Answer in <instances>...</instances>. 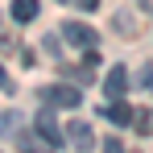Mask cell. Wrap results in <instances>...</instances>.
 <instances>
[{"mask_svg": "<svg viewBox=\"0 0 153 153\" xmlns=\"http://www.w3.org/2000/svg\"><path fill=\"white\" fill-rule=\"evenodd\" d=\"M103 112H108V120H112V124H120V128H128V124H132V116H137V112H132L124 100H112Z\"/></svg>", "mask_w": 153, "mask_h": 153, "instance_id": "cell-6", "label": "cell"}, {"mask_svg": "<svg viewBox=\"0 0 153 153\" xmlns=\"http://www.w3.org/2000/svg\"><path fill=\"white\" fill-rule=\"evenodd\" d=\"M62 75L75 79V83H87V79H91V66H87V62H83V66H71V62H66V66H62Z\"/></svg>", "mask_w": 153, "mask_h": 153, "instance_id": "cell-9", "label": "cell"}, {"mask_svg": "<svg viewBox=\"0 0 153 153\" xmlns=\"http://www.w3.org/2000/svg\"><path fill=\"white\" fill-rule=\"evenodd\" d=\"M33 128H37V141H42L46 149H58V145L66 141V137L58 132V124H54V116H50V103H46V108L33 116Z\"/></svg>", "mask_w": 153, "mask_h": 153, "instance_id": "cell-1", "label": "cell"}, {"mask_svg": "<svg viewBox=\"0 0 153 153\" xmlns=\"http://www.w3.org/2000/svg\"><path fill=\"white\" fill-rule=\"evenodd\" d=\"M62 42H71L79 50H91L95 46V29L83 25V21H62Z\"/></svg>", "mask_w": 153, "mask_h": 153, "instance_id": "cell-3", "label": "cell"}, {"mask_svg": "<svg viewBox=\"0 0 153 153\" xmlns=\"http://www.w3.org/2000/svg\"><path fill=\"white\" fill-rule=\"evenodd\" d=\"M42 100L50 103V108H79V87H71V83H54V87H46L42 91Z\"/></svg>", "mask_w": 153, "mask_h": 153, "instance_id": "cell-2", "label": "cell"}, {"mask_svg": "<svg viewBox=\"0 0 153 153\" xmlns=\"http://www.w3.org/2000/svg\"><path fill=\"white\" fill-rule=\"evenodd\" d=\"M79 8H83V13H95V8H100V0H75Z\"/></svg>", "mask_w": 153, "mask_h": 153, "instance_id": "cell-14", "label": "cell"}, {"mask_svg": "<svg viewBox=\"0 0 153 153\" xmlns=\"http://www.w3.org/2000/svg\"><path fill=\"white\" fill-rule=\"evenodd\" d=\"M37 0H13V21H21V25H29L33 17H37Z\"/></svg>", "mask_w": 153, "mask_h": 153, "instance_id": "cell-7", "label": "cell"}, {"mask_svg": "<svg viewBox=\"0 0 153 153\" xmlns=\"http://www.w3.org/2000/svg\"><path fill=\"white\" fill-rule=\"evenodd\" d=\"M103 153H124V145H120L116 137H108V141H103Z\"/></svg>", "mask_w": 153, "mask_h": 153, "instance_id": "cell-13", "label": "cell"}, {"mask_svg": "<svg viewBox=\"0 0 153 153\" xmlns=\"http://www.w3.org/2000/svg\"><path fill=\"white\" fill-rule=\"evenodd\" d=\"M66 141H75L79 149H91L95 145V132H91V124H83V120H71L66 124Z\"/></svg>", "mask_w": 153, "mask_h": 153, "instance_id": "cell-4", "label": "cell"}, {"mask_svg": "<svg viewBox=\"0 0 153 153\" xmlns=\"http://www.w3.org/2000/svg\"><path fill=\"white\" fill-rule=\"evenodd\" d=\"M17 128H21V116H17V112H4V116H0V132H4V137H13Z\"/></svg>", "mask_w": 153, "mask_h": 153, "instance_id": "cell-10", "label": "cell"}, {"mask_svg": "<svg viewBox=\"0 0 153 153\" xmlns=\"http://www.w3.org/2000/svg\"><path fill=\"white\" fill-rule=\"evenodd\" d=\"M132 128H137L141 137H153V108H145V112H137V116H132Z\"/></svg>", "mask_w": 153, "mask_h": 153, "instance_id": "cell-8", "label": "cell"}, {"mask_svg": "<svg viewBox=\"0 0 153 153\" xmlns=\"http://www.w3.org/2000/svg\"><path fill=\"white\" fill-rule=\"evenodd\" d=\"M124 87H128V75H124V66H112V75L103 79V91H108L112 100H124Z\"/></svg>", "mask_w": 153, "mask_h": 153, "instance_id": "cell-5", "label": "cell"}, {"mask_svg": "<svg viewBox=\"0 0 153 153\" xmlns=\"http://www.w3.org/2000/svg\"><path fill=\"white\" fill-rule=\"evenodd\" d=\"M137 83H141V87H149V91H153V62H145V66H141V75H137Z\"/></svg>", "mask_w": 153, "mask_h": 153, "instance_id": "cell-11", "label": "cell"}, {"mask_svg": "<svg viewBox=\"0 0 153 153\" xmlns=\"http://www.w3.org/2000/svg\"><path fill=\"white\" fill-rule=\"evenodd\" d=\"M83 62L95 71V66H100V50H95V46H91V50H83Z\"/></svg>", "mask_w": 153, "mask_h": 153, "instance_id": "cell-12", "label": "cell"}, {"mask_svg": "<svg viewBox=\"0 0 153 153\" xmlns=\"http://www.w3.org/2000/svg\"><path fill=\"white\" fill-rule=\"evenodd\" d=\"M0 87H4V91L13 87V83H8V75H4V66H0Z\"/></svg>", "mask_w": 153, "mask_h": 153, "instance_id": "cell-15", "label": "cell"}]
</instances>
